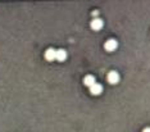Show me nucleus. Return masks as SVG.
I'll list each match as a JSON object with an SVG mask.
<instances>
[{
    "mask_svg": "<svg viewBox=\"0 0 150 132\" xmlns=\"http://www.w3.org/2000/svg\"><path fill=\"white\" fill-rule=\"evenodd\" d=\"M144 132H150V127H148V128H145V130H144Z\"/></svg>",
    "mask_w": 150,
    "mask_h": 132,
    "instance_id": "8",
    "label": "nucleus"
},
{
    "mask_svg": "<svg viewBox=\"0 0 150 132\" xmlns=\"http://www.w3.org/2000/svg\"><path fill=\"white\" fill-rule=\"evenodd\" d=\"M117 46H118V42H117L114 38H110V40H108L107 42H105L104 48L107 51H114L117 49Z\"/></svg>",
    "mask_w": 150,
    "mask_h": 132,
    "instance_id": "1",
    "label": "nucleus"
},
{
    "mask_svg": "<svg viewBox=\"0 0 150 132\" xmlns=\"http://www.w3.org/2000/svg\"><path fill=\"white\" fill-rule=\"evenodd\" d=\"M91 28L95 30V31H99V30L103 28V21L100 18H95L92 19L91 22Z\"/></svg>",
    "mask_w": 150,
    "mask_h": 132,
    "instance_id": "3",
    "label": "nucleus"
},
{
    "mask_svg": "<svg viewBox=\"0 0 150 132\" xmlns=\"http://www.w3.org/2000/svg\"><path fill=\"white\" fill-rule=\"evenodd\" d=\"M55 54H57V50H54V49H48L45 53V59L49 60V62H53V60H55Z\"/></svg>",
    "mask_w": 150,
    "mask_h": 132,
    "instance_id": "6",
    "label": "nucleus"
},
{
    "mask_svg": "<svg viewBox=\"0 0 150 132\" xmlns=\"http://www.w3.org/2000/svg\"><path fill=\"white\" fill-rule=\"evenodd\" d=\"M55 59L58 60V62H64V60L67 59V51H65L64 49H59V50H57Z\"/></svg>",
    "mask_w": 150,
    "mask_h": 132,
    "instance_id": "4",
    "label": "nucleus"
},
{
    "mask_svg": "<svg viewBox=\"0 0 150 132\" xmlns=\"http://www.w3.org/2000/svg\"><path fill=\"white\" fill-rule=\"evenodd\" d=\"M107 79H108V82H109V84L116 85L117 82H119V75L116 72V71H113V72H110V73H109V75H108Z\"/></svg>",
    "mask_w": 150,
    "mask_h": 132,
    "instance_id": "2",
    "label": "nucleus"
},
{
    "mask_svg": "<svg viewBox=\"0 0 150 132\" xmlns=\"http://www.w3.org/2000/svg\"><path fill=\"white\" fill-rule=\"evenodd\" d=\"M83 82H85V85H86L87 87H91L92 85L96 84V81H95V77H94V76H86V77H85V81H83Z\"/></svg>",
    "mask_w": 150,
    "mask_h": 132,
    "instance_id": "7",
    "label": "nucleus"
},
{
    "mask_svg": "<svg viewBox=\"0 0 150 132\" xmlns=\"http://www.w3.org/2000/svg\"><path fill=\"white\" fill-rule=\"evenodd\" d=\"M90 91H91L92 95H100L103 92V86L100 84H95L90 87Z\"/></svg>",
    "mask_w": 150,
    "mask_h": 132,
    "instance_id": "5",
    "label": "nucleus"
}]
</instances>
